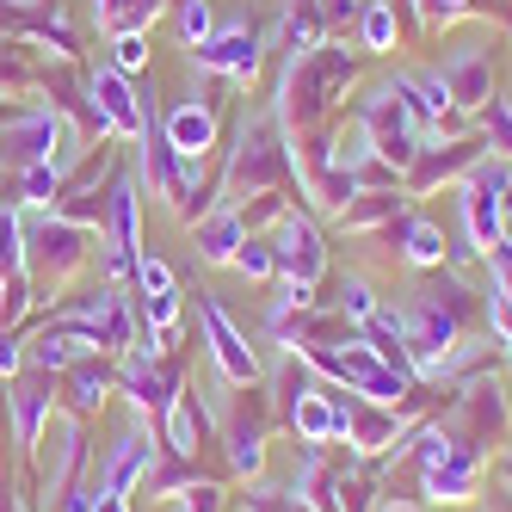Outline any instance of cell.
<instances>
[{"instance_id": "33", "label": "cell", "mask_w": 512, "mask_h": 512, "mask_svg": "<svg viewBox=\"0 0 512 512\" xmlns=\"http://www.w3.org/2000/svg\"><path fill=\"white\" fill-rule=\"evenodd\" d=\"M383 512H420V506H383Z\"/></svg>"}, {"instance_id": "8", "label": "cell", "mask_w": 512, "mask_h": 512, "mask_svg": "<svg viewBox=\"0 0 512 512\" xmlns=\"http://www.w3.org/2000/svg\"><path fill=\"white\" fill-rule=\"evenodd\" d=\"M216 142V118H210V105H179V112L167 118V149L173 155H192V161H204V149Z\"/></svg>"}, {"instance_id": "1", "label": "cell", "mask_w": 512, "mask_h": 512, "mask_svg": "<svg viewBox=\"0 0 512 512\" xmlns=\"http://www.w3.org/2000/svg\"><path fill=\"white\" fill-rule=\"evenodd\" d=\"M506 192H512V179L500 167H482L475 161L469 167V186H463V223H469V253L475 247H494L506 235Z\"/></svg>"}, {"instance_id": "5", "label": "cell", "mask_w": 512, "mask_h": 512, "mask_svg": "<svg viewBox=\"0 0 512 512\" xmlns=\"http://www.w3.org/2000/svg\"><path fill=\"white\" fill-rule=\"evenodd\" d=\"M284 420L303 445H334L340 438V408H334V389H303L297 401H284Z\"/></svg>"}, {"instance_id": "30", "label": "cell", "mask_w": 512, "mask_h": 512, "mask_svg": "<svg viewBox=\"0 0 512 512\" xmlns=\"http://www.w3.org/2000/svg\"><path fill=\"white\" fill-rule=\"evenodd\" d=\"M0 371H19V346L7 334H0Z\"/></svg>"}, {"instance_id": "22", "label": "cell", "mask_w": 512, "mask_h": 512, "mask_svg": "<svg viewBox=\"0 0 512 512\" xmlns=\"http://www.w3.org/2000/svg\"><path fill=\"white\" fill-rule=\"evenodd\" d=\"M56 167L50 161H38V167H25V204H56Z\"/></svg>"}, {"instance_id": "25", "label": "cell", "mask_w": 512, "mask_h": 512, "mask_svg": "<svg viewBox=\"0 0 512 512\" xmlns=\"http://www.w3.org/2000/svg\"><path fill=\"white\" fill-rule=\"evenodd\" d=\"M204 31H210V7H204V0H186V13H179V38L204 44Z\"/></svg>"}, {"instance_id": "34", "label": "cell", "mask_w": 512, "mask_h": 512, "mask_svg": "<svg viewBox=\"0 0 512 512\" xmlns=\"http://www.w3.org/2000/svg\"><path fill=\"white\" fill-rule=\"evenodd\" d=\"M506 216H512V192H506Z\"/></svg>"}, {"instance_id": "23", "label": "cell", "mask_w": 512, "mask_h": 512, "mask_svg": "<svg viewBox=\"0 0 512 512\" xmlns=\"http://www.w3.org/2000/svg\"><path fill=\"white\" fill-rule=\"evenodd\" d=\"M112 62H118V75H136V68L149 62V44H142V31H124V38H118V56H112Z\"/></svg>"}, {"instance_id": "19", "label": "cell", "mask_w": 512, "mask_h": 512, "mask_svg": "<svg viewBox=\"0 0 512 512\" xmlns=\"http://www.w3.org/2000/svg\"><path fill=\"white\" fill-rule=\"evenodd\" d=\"M44 408H50V395H44V389H19V438H25V445H38Z\"/></svg>"}, {"instance_id": "12", "label": "cell", "mask_w": 512, "mask_h": 512, "mask_svg": "<svg viewBox=\"0 0 512 512\" xmlns=\"http://www.w3.org/2000/svg\"><path fill=\"white\" fill-rule=\"evenodd\" d=\"M389 241L408 253V266H445V235H438L432 223H420V216H401V223H389Z\"/></svg>"}, {"instance_id": "24", "label": "cell", "mask_w": 512, "mask_h": 512, "mask_svg": "<svg viewBox=\"0 0 512 512\" xmlns=\"http://www.w3.org/2000/svg\"><path fill=\"white\" fill-rule=\"evenodd\" d=\"M179 500V512H223V494H216L210 482H192L186 494H173Z\"/></svg>"}, {"instance_id": "10", "label": "cell", "mask_w": 512, "mask_h": 512, "mask_svg": "<svg viewBox=\"0 0 512 512\" xmlns=\"http://www.w3.org/2000/svg\"><path fill=\"white\" fill-rule=\"evenodd\" d=\"M198 62L204 68H223V75H235V81H247L253 68H260V44H253L247 31H223V38L198 44Z\"/></svg>"}, {"instance_id": "3", "label": "cell", "mask_w": 512, "mask_h": 512, "mask_svg": "<svg viewBox=\"0 0 512 512\" xmlns=\"http://www.w3.org/2000/svg\"><path fill=\"white\" fill-rule=\"evenodd\" d=\"M204 334H210L216 371H223L229 383H253V377H260V358H253V346L241 340V327L223 315V303H210V297H204Z\"/></svg>"}, {"instance_id": "21", "label": "cell", "mask_w": 512, "mask_h": 512, "mask_svg": "<svg viewBox=\"0 0 512 512\" xmlns=\"http://www.w3.org/2000/svg\"><path fill=\"white\" fill-rule=\"evenodd\" d=\"M161 13V0H112V7H105V19H112L118 31H136L142 19H155Z\"/></svg>"}, {"instance_id": "4", "label": "cell", "mask_w": 512, "mask_h": 512, "mask_svg": "<svg viewBox=\"0 0 512 512\" xmlns=\"http://www.w3.org/2000/svg\"><path fill=\"white\" fill-rule=\"evenodd\" d=\"M284 149L272 142V130L266 124H247L241 130V155H235V173H229V192H260V186H272V179H284Z\"/></svg>"}, {"instance_id": "7", "label": "cell", "mask_w": 512, "mask_h": 512, "mask_svg": "<svg viewBox=\"0 0 512 512\" xmlns=\"http://www.w3.org/2000/svg\"><path fill=\"white\" fill-rule=\"evenodd\" d=\"M155 469V438H142V432H124L118 438V451L105 457V475H99V488L105 494H130L142 475Z\"/></svg>"}, {"instance_id": "18", "label": "cell", "mask_w": 512, "mask_h": 512, "mask_svg": "<svg viewBox=\"0 0 512 512\" xmlns=\"http://www.w3.org/2000/svg\"><path fill=\"white\" fill-rule=\"evenodd\" d=\"M340 315L346 321H371L377 315V297H371V284H364V278H346L340 284Z\"/></svg>"}, {"instance_id": "17", "label": "cell", "mask_w": 512, "mask_h": 512, "mask_svg": "<svg viewBox=\"0 0 512 512\" xmlns=\"http://www.w3.org/2000/svg\"><path fill=\"white\" fill-rule=\"evenodd\" d=\"M229 266H235L241 278H272V272H278V260H272V247H266V241H253V235L241 241V253H235Z\"/></svg>"}, {"instance_id": "11", "label": "cell", "mask_w": 512, "mask_h": 512, "mask_svg": "<svg viewBox=\"0 0 512 512\" xmlns=\"http://www.w3.org/2000/svg\"><path fill=\"white\" fill-rule=\"evenodd\" d=\"M229 463L241 475H260V463H266V426H260V414H253V408H235L229 414Z\"/></svg>"}, {"instance_id": "14", "label": "cell", "mask_w": 512, "mask_h": 512, "mask_svg": "<svg viewBox=\"0 0 512 512\" xmlns=\"http://www.w3.org/2000/svg\"><path fill=\"white\" fill-rule=\"evenodd\" d=\"M81 229H68V223H38V235H31V247H38V260H50V272H68L81 260Z\"/></svg>"}, {"instance_id": "20", "label": "cell", "mask_w": 512, "mask_h": 512, "mask_svg": "<svg viewBox=\"0 0 512 512\" xmlns=\"http://www.w3.org/2000/svg\"><path fill=\"white\" fill-rule=\"evenodd\" d=\"M364 44H371V50L395 44V7H389V0H377V7L364 13Z\"/></svg>"}, {"instance_id": "16", "label": "cell", "mask_w": 512, "mask_h": 512, "mask_svg": "<svg viewBox=\"0 0 512 512\" xmlns=\"http://www.w3.org/2000/svg\"><path fill=\"white\" fill-rule=\"evenodd\" d=\"M0 272H7V278L25 272V235H19V216L13 210H0Z\"/></svg>"}, {"instance_id": "9", "label": "cell", "mask_w": 512, "mask_h": 512, "mask_svg": "<svg viewBox=\"0 0 512 512\" xmlns=\"http://www.w3.org/2000/svg\"><path fill=\"white\" fill-rule=\"evenodd\" d=\"M241 241H247L241 210H210L204 223H198V253H204L210 266H229L235 253H241Z\"/></svg>"}, {"instance_id": "26", "label": "cell", "mask_w": 512, "mask_h": 512, "mask_svg": "<svg viewBox=\"0 0 512 512\" xmlns=\"http://www.w3.org/2000/svg\"><path fill=\"white\" fill-rule=\"evenodd\" d=\"M488 260H494V290H500V297H512V241L506 235L488 247Z\"/></svg>"}, {"instance_id": "32", "label": "cell", "mask_w": 512, "mask_h": 512, "mask_svg": "<svg viewBox=\"0 0 512 512\" xmlns=\"http://www.w3.org/2000/svg\"><path fill=\"white\" fill-rule=\"evenodd\" d=\"M488 512H512V500H494V506H488Z\"/></svg>"}, {"instance_id": "2", "label": "cell", "mask_w": 512, "mask_h": 512, "mask_svg": "<svg viewBox=\"0 0 512 512\" xmlns=\"http://www.w3.org/2000/svg\"><path fill=\"white\" fill-rule=\"evenodd\" d=\"M272 260H278V278H284V284H315V278H321V266H327L321 229H315V223H303V216H284Z\"/></svg>"}, {"instance_id": "31", "label": "cell", "mask_w": 512, "mask_h": 512, "mask_svg": "<svg viewBox=\"0 0 512 512\" xmlns=\"http://www.w3.org/2000/svg\"><path fill=\"white\" fill-rule=\"evenodd\" d=\"M426 13L432 19H451V13H463V0H426Z\"/></svg>"}, {"instance_id": "6", "label": "cell", "mask_w": 512, "mask_h": 512, "mask_svg": "<svg viewBox=\"0 0 512 512\" xmlns=\"http://www.w3.org/2000/svg\"><path fill=\"white\" fill-rule=\"evenodd\" d=\"M93 99H99V124L105 130H124V136L149 130V118H142V105H136V93H130V81L118 75V68H99L93 75Z\"/></svg>"}, {"instance_id": "29", "label": "cell", "mask_w": 512, "mask_h": 512, "mask_svg": "<svg viewBox=\"0 0 512 512\" xmlns=\"http://www.w3.org/2000/svg\"><path fill=\"white\" fill-rule=\"evenodd\" d=\"M93 512H130V494H105V488H99V500H93Z\"/></svg>"}, {"instance_id": "27", "label": "cell", "mask_w": 512, "mask_h": 512, "mask_svg": "<svg viewBox=\"0 0 512 512\" xmlns=\"http://www.w3.org/2000/svg\"><path fill=\"white\" fill-rule=\"evenodd\" d=\"M136 284H142V297H155V290H173V272L161 260H136Z\"/></svg>"}, {"instance_id": "15", "label": "cell", "mask_w": 512, "mask_h": 512, "mask_svg": "<svg viewBox=\"0 0 512 512\" xmlns=\"http://www.w3.org/2000/svg\"><path fill=\"white\" fill-rule=\"evenodd\" d=\"M105 389H112V371H105L99 358H87V352H81L75 364H68V401H75V408H99Z\"/></svg>"}, {"instance_id": "28", "label": "cell", "mask_w": 512, "mask_h": 512, "mask_svg": "<svg viewBox=\"0 0 512 512\" xmlns=\"http://www.w3.org/2000/svg\"><path fill=\"white\" fill-rule=\"evenodd\" d=\"M488 124H494V136H500L494 149H500V155H512V112H506V105H494V112H488Z\"/></svg>"}, {"instance_id": "13", "label": "cell", "mask_w": 512, "mask_h": 512, "mask_svg": "<svg viewBox=\"0 0 512 512\" xmlns=\"http://www.w3.org/2000/svg\"><path fill=\"white\" fill-rule=\"evenodd\" d=\"M445 93H451L457 105H482V99H488V56H482V50L457 56V62L445 68Z\"/></svg>"}]
</instances>
